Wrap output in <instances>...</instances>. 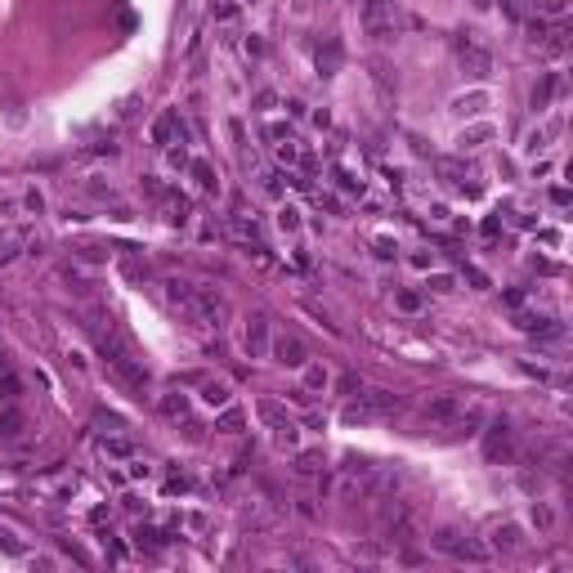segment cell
I'll use <instances>...</instances> for the list:
<instances>
[{
    "label": "cell",
    "instance_id": "obj_1",
    "mask_svg": "<svg viewBox=\"0 0 573 573\" xmlns=\"http://www.w3.org/2000/svg\"><path fill=\"white\" fill-rule=\"evenodd\" d=\"M85 327H90L94 345H99V354H103V363H108V372H112L121 385H126V389H148V368H143V359L135 354L130 336L117 327L112 314L94 309L90 318H85Z\"/></svg>",
    "mask_w": 573,
    "mask_h": 573
},
{
    "label": "cell",
    "instance_id": "obj_2",
    "mask_svg": "<svg viewBox=\"0 0 573 573\" xmlns=\"http://www.w3.org/2000/svg\"><path fill=\"white\" fill-rule=\"evenodd\" d=\"M162 296L170 304L175 318H184L188 327H202V332H219L228 323V300L211 287H198V283H184V278H166L162 283Z\"/></svg>",
    "mask_w": 573,
    "mask_h": 573
},
{
    "label": "cell",
    "instance_id": "obj_3",
    "mask_svg": "<svg viewBox=\"0 0 573 573\" xmlns=\"http://www.w3.org/2000/svg\"><path fill=\"white\" fill-rule=\"evenodd\" d=\"M394 412H404V399H399L394 389H359V394L345 399L340 421L345 425H372V421L394 417Z\"/></svg>",
    "mask_w": 573,
    "mask_h": 573
},
{
    "label": "cell",
    "instance_id": "obj_4",
    "mask_svg": "<svg viewBox=\"0 0 573 573\" xmlns=\"http://www.w3.org/2000/svg\"><path fill=\"white\" fill-rule=\"evenodd\" d=\"M466 404L470 399L466 394H453V389H444V394H430L421 404V412H417V425H421V434L425 430H448L461 412H466Z\"/></svg>",
    "mask_w": 573,
    "mask_h": 573
},
{
    "label": "cell",
    "instance_id": "obj_5",
    "mask_svg": "<svg viewBox=\"0 0 573 573\" xmlns=\"http://www.w3.org/2000/svg\"><path fill=\"white\" fill-rule=\"evenodd\" d=\"M453 50H457V63H461V72H466V77L484 81V77L493 72V50L479 41V32H457Z\"/></svg>",
    "mask_w": 573,
    "mask_h": 573
},
{
    "label": "cell",
    "instance_id": "obj_6",
    "mask_svg": "<svg viewBox=\"0 0 573 573\" xmlns=\"http://www.w3.org/2000/svg\"><path fill=\"white\" fill-rule=\"evenodd\" d=\"M359 22H363V32H368L372 41H389V36L399 32V9L389 5V0H363Z\"/></svg>",
    "mask_w": 573,
    "mask_h": 573
},
{
    "label": "cell",
    "instance_id": "obj_7",
    "mask_svg": "<svg viewBox=\"0 0 573 573\" xmlns=\"http://www.w3.org/2000/svg\"><path fill=\"white\" fill-rule=\"evenodd\" d=\"M430 546L434 551H444V555H453V560H470V565H484L493 551L484 542H470V538H461L457 529H439L434 538H430Z\"/></svg>",
    "mask_w": 573,
    "mask_h": 573
},
{
    "label": "cell",
    "instance_id": "obj_8",
    "mask_svg": "<svg viewBox=\"0 0 573 573\" xmlns=\"http://www.w3.org/2000/svg\"><path fill=\"white\" fill-rule=\"evenodd\" d=\"M510 453H515V430H510V421L506 417L489 421V430H484V457L489 461H506Z\"/></svg>",
    "mask_w": 573,
    "mask_h": 573
},
{
    "label": "cell",
    "instance_id": "obj_9",
    "mask_svg": "<svg viewBox=\"0 0 573 573\" xmlns=\"http://www.w3.org/2000/svg\"><path fill=\"white\" fill-rule=\"evenodd\" d=\"M269 354H273V363H283V368H304L309 363V349H304V340L300 336H278V340H269Z\"/></svg>",
    "mask_w": 573,
    "mask_h": 573
},
{
    "label": "cell",
    "instance_id": "obj_10",
    "mask_svg": "<svg viewBox=\"0 0 573 573\" xmlns=\"http://www.w3.org/2000/svg\"><path fill=\"white\" fill-rule=\"evenodd\" d=\"M434 170H439V179H444L448 188H457V193H466V198H475V193H479V184H466V166L457 162V157H439L434 162Z\"/></svg>",
    "mask_w": 573,
    "mask_h": 573
},
{
    "label": "cell",
    "instance_id": "obj_11",
    "mask_svg": "<svg viewBox=\"0 0 573 573\" xmlns=\"http://www.w3.org/2000/svg\"><path fill=\"white\" fill-rule=\"evenodd\" d=\"M269 318H264V314H251V318H247V354L251 359H264V354H269Z\"/></svg>",
    "mask_w": 573,
    "mask_h": 573
},
{
    "label": "cell",
    "instance_id": "obj_12",
    "mask_svg": "<svg viewBox=\"0 0 573 573\" xmlns=\"http://www.w3.org/2000/svg\"><path fill=\"white\" fill-rule=\"evenodd\" d=\"M175 135H184V121H179L175 108H166V112L153 121V143H157V148H166V143L175 139Z\"/></svg>",
    "mask_w": 573,
    "mask_h": 573
},
{
    "label": "cell",
    "instance_id": "obj_13",
    "mask_svg": "<svg viewBox=\"0 0 573 573\" xmlns=\"http://www.w3.org/2000/svg\"><path fill=\"white\" fill-rule=\"evenodd\" d=\"M314 58H318V72H323V77H336V72H340V58H345V50H340L336 36H323V45L314 50Z\"/></svg>",
    "mask_w": 573,
    "mask_h": 573
},
{
    "label": "cell",
    "instance_id": "obj_14",
    "mask_svg": "<svg viewBox=\"0 0 573 573\" xmlns=\"http://www.w3.org/2000/svg\"><path fill=\"white\" fill-rule=\"evenodd\" d=\"M291 470H296L300 479H318V475L327 470V457H323V448H309V453H296V461H291Z\"/></svg>",
    "mask_w": 573,
    "mask_h": 573
},
{
    "label": "cell",
    "instance_id": "obj_15",
    "mask_svg": "<svg viewBox=\"0 0 573 573\" xmlns=\"http://www.w3.org/2000/svg\"><path fill=\"white\" fill-rule=\"evenodd\" d=\"M22 430H27L22 408L18 404H5V408H0V439H22Z\"/></svg>",
    "mask_w": 573,
    "mask_h": 573
},
{
    "label": "cell",
    "instance_id": "obj_16",
    "mask_svg": "<svg viewBox=\"0 0 573 573\" xmlns=\"http://www.w3.org/2000/svg\"><path fill=\"white\" fill-rule=\"evenodd\" d=\"M58 283H67V291H90L94 278H90V269H85L81 260H67L63 269H58Z\"/></svg>",
    "mask_w": 573,
    "mask_h": 573
},
{
    "label": "cell",
    "instance_id": "obj_17",
    "mask_svg": "<svg viewBox=\"0 0 573 573\" xmlns=\"http://www.w3.org/2000/svg\"><path fill=\"white\" fill-rule=\"evenodd\" d=\"M228 238H238V242H247V247L264 251V247H260V224L247 219V215H233V219H228Z\"/></svg>",
    "mask_w": 573,
    "mask_h": 573
},
{
    "label": "cell",
    "instance_id": "obj_18",
    "mask_svg": "<svg viewBox=\"0 0 573 573\" xmlns=\"http://www.w3.org/2000/svg\"><path fill=\"white\" fill-rule=\"evenodd\" d=\"M157 202H162V211H166V224H175V228H179V224H188V202L179 198V193H170V188H166Z\"/></svg>",
    "mask_w": 573,
    "mask_h": 573
},
{
    "label": "cell",
    "instance_id": "obj_19",
    "mask_svg": "<svg viewBox=\"0 0 573 573\" xmlns=\"http://www.w3.org/2000/svg\"><path fill=\"white\" fill-rule=\"evenodd\" d=\"M255 417L269 425V430H283V425H291L287 408H283V404H273V399H260V404H255Z\"/></svg>",
    "mask_w": 573,
    "mask_h": 573
},
{
    "label": "cell",
    "instance_id": "obj_20",
    "mask_svg": "<svg viewBox=\"0 0 573 573\" xmlns=\"http://www.w3.org/2000/svg\"><path fill=\"white\" fill-rule=\"evenodd\" d=\"M555 90H560V77H542L538 85H533V94H529V108L533 112H546V103H551Z\"/></svg>",
    "mask_w": 573,
    "mask_h": 573
},
{
    "label": "cell",
    "instance_id": "obj_21",
    "mask_svg": "<svg viewBox=\"0 0 573 573\" xmlns=\"http://www.w3.org/2000/svg\"><path fill=\"white\" fill-rule=\"evenodd\" d=\"M497 135V126H489V121H484V126H470V130H461L457 135V148L466 153V148H479V143H489Z\"/></svg>",
    "mask_w": 573,
    "mask_h": 573
},
{
    "label": "cell",
    "instance_id": "obj_22",
    "mask_svg": "<svg viewBox=\"0 0 573 573\" xmlns=\"http://www.w3.org/2000/svg\"><path fill=\"white\" fill-rule=\"evenodd\" d=\"M188 175L198 179V188H202V193H219V175H215V166H211V162H188Z\"/></svg>",
    "mask_w": 573,
    "mask_h": 573
},
{
    "label": "cell",
    "instance_id": "obj_23",
    "mask_svg": "<svg viewBox=\"0 0 573 573\" xmlns=\"http://www.w3.org/2000/svg\"><path fill=\"white\" fill-rule=\"evenodd\" d=\"M22 242H27V228H0V264L14 260Z\"/></svg>",
    "mask_w": 573,
    "mask_h": 573
},
{
    "label": "cell",
    "instance_id": "obj_24",
    "mask_svg": "<svg viewBox=\"0 0 573 573\" xmlns=\"http://www.w3.org/2000/svg\"><path fill=\"white\" fill-rule=\"evenodd\" d=\"M166 542H170V533H162V529H135V546L148 551V555H157Z\"/></svg>",
    "mask_w": 573,
    "mask_h": 573
},
{
    "label": "cell",
    "instance_id": "obj_25",
    "mask_svg": "<svg viewBox=\"0 0 573 573\" xmlns=\"http://www.w3.org/2000/svg\"><path fill=\"white\" fill-rule=\"evenodd\" d=\"M515 546H520V529H515V524H497L489 551H515Z\"/></svg>",
    "mask_w": 573,
    "mask_h": 573
},
{
    "label": "cell",
    "instance_id": "obj_26",
    "mask_svg": "<svg viewBox=\"0 0 573 573\" xmlns=\"http://www.w3.org/2000/svg\"><path fill=\"white\" fill-rule=\"evenodd\" d=\"M157 412H162L166 421H184V417H188V399H184V394H162Z\"/></svg>",
    "mask_w": 573,
    "mask_h": 573
},
{
    "label": "cell",
    "instance_id": "obj_27",
    "mask_svg": "<svg viewBox=\"0 0 573 573\" xmlns=\"http://www.w3.org/2000/svg\"><path fill=\"white\" fill-rule=\"evenodd\" d=\"M99 453L103 457H135V444L121 434H108V439H99Z\"/></svg>",
    "mask_w": 573,
    "mask_h": 573
},
{
    "label": "cell",
    "instance_id": "obj_28",
    "mask_svg": "<svg viewBox=\"0 0 573 573\" xmlns=\"http://www.w3.org/2000/svg\"><path fill=\"white\" fill-rule=\"evenodd\" d=\"M327 385H332V372L323 363H304V389L314 394V389H327Z\"/></svg>",
    "mask_w": 573,
    "mask_h": 573
},
{
    "label": "cell",
    "instance_id": "obj_29",
    "mask_svg": "<svg viewBox=\"0 0 573 573\" xmlns=\"http://www.w3.org/2000/svg\"><path fill=\"white\" fill-rule=\"evenodd\" d=\"M484 103H489V94L475 90V94H461V99H453V112H457V117H470V112H479Z\"/></svg>",
    "mask_w": 573,
    "mask_h": 573
},
{
    "label": "cell",
    "instance_id": "obj_30",
    "mask_svg": "<svg viewBox=\"0 0 573 573\" xmlns=\"http://www.w3.org/2000/svg\"><path fill=\"white\" fill-rule=\"evenodd\" d=\"M215 430H219V434H238V430H242V412L224 404V412L215 417Z\"/></svg>",
    "mask_w": 573,
    "mask_h": 573
},
{
    "label": "cell",
    "instance_id": "obj_31",
    "mask_svg": "<svg viewBox=\"0 0 573 573\" xmlns=\"http://www.w3.org/2000/svg\"><path fill=\"white\" fill-rule=\"evenodd\" d=\"M202 399H206L211 408H224V404H228V385H224V381H206V385H202Z\"/></svg>",
    "mask_w": 573,
    "mask_h": 573
},
{
    "label": "cell",
    "instance_id": "obj_32",
    "mask_svg": "<svg viewBox=\"0 0 573 573\" xmlns=\"http://www.w3.org/2000/svg\"><path fill=\"white\" fill-rule=\"evenodd\" d=\"M533 529H538V533H551L555 529V510L546 506V502H533Z\"/></svg>",
    "mask_w": 573,
    "mask_h": 573
},
{
    "label": "cell",
    "instance_id": "obj_33",
    "mask_svg": "<svg viewBox=\"0 0 573 573\" xmlns=\"http://www.w3.org/2000/svg\"><path fill=\"white\" fill-rule=\"evenodd\" d=\"M121 273H126L130 283H143V278H148V264H139L135 255H126V260H121Z\"/></svg>",
    "mask_w": 573,
    "mask_h": 573
},
{
    "label": "cell",
    "instance_id": "obj_34",
    "mask_svg": "<svg viewBox=\"0 0 573 573\" xmlns=\"http://www.w3.org/2000/svg\"><path fill=\"white\" fill-rule=\"evenodd\" d=\"M278 228H283V233H296L300 228V211L296 206H283V211H278Z\"/></svg>",
    "mask_w": 573,
    "mask_h": 573
},
{
    "label": "cell",
    "instance_id": "obj_35",
    "mask_svg": "<svg viewBox=\"0 0 573 573\" xmlns=\"http://www.w3.org/2000/svg\"><path fill=\"white\" fill-rule=\"evenodd\" d=\"M273 444H278V448H296V444H300L296 421H291V425H283V430H273Z\"/></svg>",
    "mask_w": 573,
    "mask_h": 573
},
{
    "label": "cell",
    "instance_id": "obj_36",
    "mask_svg": "<svg viewBox=\"0 0 573 573\" xmlns=\"http://www.w3.org/2000/svg\"><path fill=\"white\" fill-rule=\"evenodd\" d=\"M372 81L381 85V94L394 90V81H389V63H381V58H376V63H372Z\"/></svg>",
    "mask_w": 573,
    "mask_h": 573
},
{
    "label": "cell",
    "instance_id": "obj_37",
    "mask_svg": "<svg viewBox=\"0 0 573 573\" xmlns=\"http://www.w3.org/2000/svg\"><path fill=\"white\" fill-rule=\"evenodd\" d=\"M332 179H336V188H345V193H363V179L345 175V170H332Z\"/></svg>",
    "mask_w": 573,
    "mask_h": 573
},
{
    "label": "cell",
    "instance_id": "obj_38",
    "mask_svg": "<svg viewBox=\"0 0 573 573\" xmlns=\"http://www.w3.org/2000/svg\"><path fill=\"white\" fill-rule=\"evenodd\" d=\"M264 135H269L273 143H287V139H291V126H283V121H269V126H264Z\"/></svg>",
    "mask_w": 573,
    "mask_h": 573
},
{
    "label": "cell",
    "instance_id": "obj_39",
    "mask_svg": "<svg viewBox=\"0 0 573 573\" xmlns=\"http://www.w3.org/2000/svg\"><path fill=\"white\" fill-rule=\"evenodd\" d=\"M457 287V278H448V273H434L430 283H425V291H453Z\"/></svg>",
    "mask_w": 573,
    "mask_h": 573
},
{
    "label": "cell",
    "instance_id": "obj_40",
    "mask_svg": "<svg viewBox=\"0 0 573 573\" xmlns=\"http://www.w3.org/2000/svg\"><path fill=\"white\" fill-rule=\"evenodd\" d=\"M264 193H273V198H283V175H278V170H269V175H264Z\"/></svg>",
    "mask_w": 573,
    "mask_h": 573
},
{
    "label": "cell",
    "instance_id": "obj_41",
    "mask_svg": "<svg viewBox=\"0 0 573 573\" xmlns=\"http://www.w3.org/2000/svg\"><path fill=\"white\" fill-rule=\"evenodd\" d=\"M0 546H5L9 555H18V551H22V542H18V538H14V533H9V529H0Z\"/></svg>",
    "mask_w": 573,
    "mask_h": 573
},
{
    "label": "cell",
    "instance_id": "obj_42",
    "mask_svg": "<svg viewBox=\"0 0 573 573\" xmlns=\"http://www.w3.org/2000/svg\"><path fill=\"white\" fill-rule=\"evenodd\" d=\"M238 14V0H215V18H233Z\"/></svg>",
    "mask_w": 573,
    "mask_h": 573
},
{
    "label": "cell",
    "instance_id": "obj_43",
    "mask_svg": "<svg viewBox=\"0 0 573 573\" xmlns=\"http://www.w3.org/2000/svg\"><path fill=\"white\" fill-rule=\"evenodd\" d=\"M399 309H421V296L417 291H399Z\"/></svg>",
    "mask_w": 573,
    "mask_h": 573
},
{
    "label": "cell",
    "instance_id": "obj_44",
    "mask_svg": "<svg viewBox=\"0 0 573 573\" xmlns=\"http://www.w3.org/2000/svg\"><path fill=\"white\" fill-rule=\"evenodd\" d=\"M394 242H389V238H376V255H381V260H394Z\"/></svg>",
    "mask_w": 573,
    "mask_h": 573
},
{
    "label": "cell",
    "instance_id": "obj_45",
    "mask_svg": "<svg viewBox=\"0 0 573 573\" xmlns=\"http://www.w3.org/2000/svg\"><path fill=\"white\" fill-rule=\"evenodd\" d=\"M170 166L184 170V166H188V153H184V148H170Z\"/></svg>",
    "mask_w": 573,
    "mask_h": 573
},
{
    "label": "cell",
    "instance_id": "obj_46",
    "mask_svg": "<svg viewBox=\"0 0 573 573\" xmlns=\"http://www.w3.org/2000/svg\"><path fill=\"white\" fill-rule=\"evenodd\" d=\"M278 157H283V162H296V143H291V139L278 143Z\"/></svg>",
    "mask_w": 573,
    "mask_h": 573
},
{
    "label": "cell",
    "instance_id": "obj_47",
    "mask_svg": "<svg viewBox=\"0 0 573 573\" xmlns=\"http://www.w3.org/2000/svg\"><path fill=\"white\" fill-rule=\"evenodd\" d=\"M542 139H546V135H542V130H533V135H529V139H524V148H529V153H538V148H542Z\"/></svg>",
    "mask_w": 573,
    "mask_h": 573
},
{
    "label": "cell",
    "instance_id": "obj_48",
    "mask_svg": "<svg viewBox=\"0 0 573 573\" xmlns=\"http://www.w3.org/2000/svg\"><path fill=\"white\" fill-rule=\"evenodd\" d=\"M27 211H36V215H41V211H45V202H41V193H27Z\"/></svg>",
    "mask_w": 573,
    "mask_h": 573
},
{
    "label": "cell",
    "instance_id": "obj_49",
    "mask_svg": "<svg viewBox=\"0 0 573 573\" xmlns=\"http://www.w3.org/2000/svg\"><path fill=\"white\" fill-rule=\"evenodd\" d=\"M551 202L555 206H569V188H551Z\"/></svg>",
    "mask_w": 573,
    "mask_h": 573
}]
</instances>
